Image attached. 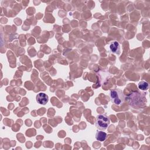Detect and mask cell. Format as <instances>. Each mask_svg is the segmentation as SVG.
I'll list each match as a JSON object with an SVG mask.
<instances>
[{
    "label": "cell",
    "instance_id": "cell-3",
    "mask_svg": "<svg viewBox=\"0 0 150 150\" xmlns=\"http://www.w3.org/2000/svg\"><path fill=\"white\" fill-rule=\"evenodd\" d=\"M110 123V120L107 115L105 114H100L97 116L95 125L98 129L104 130L107 129Z\"/></svg>",
    "mask_w": 150,
    "mask_h": 150
},
{
    "label": "cell",
    "instance_id": "cell-4",
    "mask_svg": "<svg viewBox=\"0 0 150 150\" xmlns=\"http://www.w3.org/2000/svg\"><path fill=\"white\" fill-rule=\"evenodd\" d=\"M109 49L111 53L119 54L120 53V45L117 41L111 42L109 45Z\"/></svg>",
    "mask_w": 150,
    "mask_h": 150
},
{
    "label": "cell",
    "instance_id": "cell-1",
    "mask_svg": "<svg viewBox=\"0 0 150 150\" xmlns=\"http://www.w3.org/2000/svg\"><path fill=\"white\" fill-rule=\"evenodd\" d=\"M126 99L129 105L133 108H141L146 103L145 93L138 91H131L128 94Z\"/></svg>",
    "mask_w": 150,
    "mask_h": 150
},
{
    "label": "cell",
    "instance_id": "cell-5",
    "mask_svg": "<svg viewBox=\"0 0 150 150\" xmlns=\"http://www.w3.org/2000/svg\"><path fill=\"white\" fill-rule=\"evenodd\" d=\"M36 99L38 103H39L40 104H43V105L46 104L49 100L48 96L43 93H40L38 94L36 97Z\"/></svg>",
    "mask_w": 150,
    "mask_h": 150
},
{
    "label": "cell",
    "instance_id": "cell-6",
    "mask_svg": "<svg viewBox=\"0 0 150 150\" xmlns=\"http://www.w3.org/2000/svg\"><path fill=\"white\" fill-rule=\"evenodd\" d=\"M107 137V134L106 132L102 131H97L96 134V138L97 140L103 142L106 139Z\"/></svg>",
    "mask_w": 150,
    "mask_h": 150
},
{
    "label": "cell",
    "instance_id": "cell-2",
    "mask_svg": "<svg viewBox=\"0 0 150 150\" xmlns=\"http://www.w3.org/2000/svg\"><path fill=\"white\" fill-rule=\"evenodd\" d=\"M110 97L111 102L118 106L122 104L125 100V96L120 89H112L110 91Z\"/></svg>",
    "mask_w": 150,
    "mask_h": 150
},
{
    "label": "cell",
    "instance_id": "cell-7",
    "mask_svg": "<svg viewBox=\"0 0 150 150\" xmlns=\"http://www.w3.org/2000/svg\"><path fill=\"white\" fill-rule=\"evenodd\" d=\"M138 88L139 89L145 91V90H147L149 88V84L146 81H141L138 83Z\"/></svg>",
    "mask_w": 150,
    "mask_h": 150
}]
</instances>
